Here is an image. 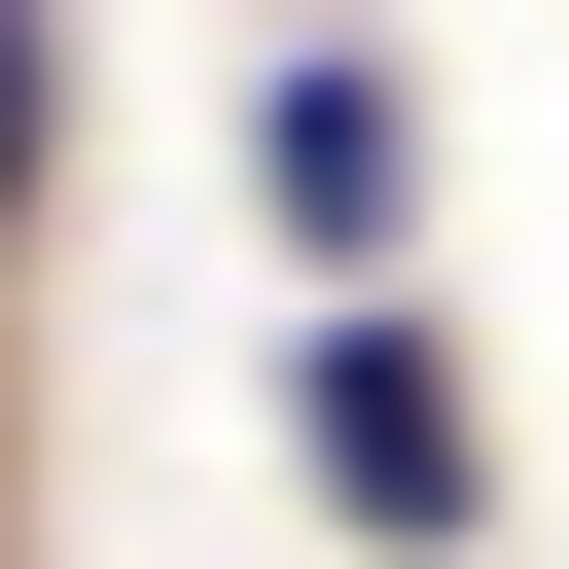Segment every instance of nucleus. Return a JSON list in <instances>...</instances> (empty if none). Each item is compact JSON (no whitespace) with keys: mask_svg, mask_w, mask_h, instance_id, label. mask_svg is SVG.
<instances>
[{"mask_svg":"<svg viewBox=\"0 0 569 569\" xmlns=\"http://www.w3.org/2000/svg\"><path fill=\"white\" fill-rule=\"evenodd\" d=\"M284 462H320L356 533H462V498H498V462H462V356H427V320H320V356H284Z\"/></svg>","mask_w":569,"mask_h":569,"instance_id":"f257e3e1","label":"nucleus"},{"mask_svg":"<svg viewBox=\"0 0 569 569\" xmlns=\"http://www.w3.org/2000/svg\"><path fill=\"white\" fill-rule=\"evenodd\" d=\"M249 213H284L320 284H391V213H427V142H391V71H284V107H249Z\"/></svg>","mask_w":569,"mask_h":569,"instance_id":"f03ea898","label":"nucleus"},{"mask_svg":"<svg viewBox=\"0 0 569 569\" xmlns=\"http://www.w3.org/2000/svg\"><path fill=\"white\" fill-rule=\"evenodd\" d=\"M0 213H36V0H0Z\"/></svg>","mask_w":569,"mask_h":569,"instance_id":"7ed1b4c3","label":"nucleus"}]
</instances>
